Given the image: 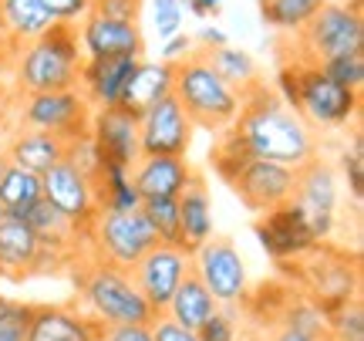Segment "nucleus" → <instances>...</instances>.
I'll return each mask as SVG.
<instances>
[{
	"instance_id": "obj_20",
	"label": "nucleus",
	"mask_w": 364,
	"mask_h": 341,
	"mask_svg": "<svg viewBox=\"0 0 364 341\" xmlns=\"http://www.w3.org/2000/svg\"><path fill=\"white\" fill-rule=\"evenodd\" d=\"M139 58H85L78 71V92L91 108H112L122 102Z\"/></svg>"
},
{
	"instance_id": "obj_42",
	"label": "nucleus",
	"mask_w": 364,
	"mask_h": 341,
	"mask_svg": "<svg viewBox=\"0 0 364 341\" xmlns=\"http://www.w3.org/2000/svg\"><path fill=\"white\" fill-rule=\"evenodd\" d=\"M41 7L48 11L51 24L78 27L81 17H88L91 14V0H41Z\"/></svg>"
},
{
	"instance_id": "obj_22",
	"label": "nucleus",
	"mask_w": 364,
	"mask_h": 341,
	"mask_svg": "<svg viewBox=\"0 0 364 341\" xmlns=\"http://www.w3.org/2000/svg\"><path fill=\"white\" fill-rule=\"evenodd\" d=\"M179 247L193 253L196 247H203L206 240L216 236V220H213V199H209L206 179L193 172L189 183L182 189L179 196Z\"/></svg>"
},
{
	"instance_id": "obj_2",
	"label": "nucleus",
	"mask_w": 364,
	"mask_h": 341,
	"mask_svg": "<svg viewBox=\"0 0 364 341\" xmlns=\"http://www.w3.org/2000/svg\"><path fill=\"white\" fill-rule=\"evenodd\" d=\"M273 92L280 95L317 135L351 129V125H358V115H361V92L334 85L314 61H287L277 71Z\"/></svg>"
},
{
	"instance_id": "obj_46",
	"label": "nucleus",
	"mask_w": 364,
	"mask_h": 341,
	"mask_svg": "<svg viewBox=\"0 0 364 341\" xmlns=\"http://www.w3.org/2000/svg\"><path fill=\"white\" fill-rule=\"evenodd\" d=\"M149 331H152V341H199L196 331L176 325L169 315H156L149 321Z\"/></svg>"
},
{
	"instance_id": "obj_51",
	"label": "nucleus",
	"mask_w": 364,
	"mask_h": 341,
	"mask_svg": "<svg viewBox=\"0 0 364 341\" xmlns=\"http://www.w3.org/2000/svg\"><path fill=\"white\" fill-rule=\"evenodd\" d=\"M14 51H17V48L11 44V38H7V27H4V17H0V54H4V58L11 61Z\"/></svg>"
},
{
	"instance_id": "obj_11",
	"label": "nucleus",
	"mask_w": 364,
	"mask_h": 341,
	"mask_svg": "<svg viewBox=\"0 0 364 341\" xmlns=\"http://www.w3.org/2000/svg\"><path fill=\"white\" fill-rule=\"evenodd\" d=\"M300 277L307 280V298L321 304V311H331V308L354 301L361 294V271H358V263L348 261L338 250L314 247L304 257V263H300Z\"/></svg>"
},
{
	"instance_id": "obj_3",
	"label": "nucleus",
	"mask_w": 364,
	"mask_h": 341,
	"mask_svg": "<svg viewBox=\"0 0 364 341\" xmlns=\"http://www.w3.org/2000/svg\"><path fill=\"white\" fill-rule=\"evenodd\" d=\"M81 61L85 54L78 44V31L68 24H51L44 34L14 51L7 75L17 95L65 92V88H78Z\"/></svg>"
},
{
	"instance_id": "obj_19",
	"label": "nucleus",
	"mask_w": 364,
	"mask_h": 341,
	"mask_svg": "<svg viewBox=\"0 0 364 341\" xmlns=\"http://www.w3.org/2000/svg\"><path fill=\"white\" fill-rule=\"evenodd\" d=\"M78 44L85 58H142L145 38L139 21H112L102 14L81 17Z\"/></svg>"
},
{
	"instance_id": "obj_23",
	"label": "nucleus",
	"mask_w": 364,
	"mask_h": 341,
	"mask_svg": "<svg viewBox=\"0 0 364 341\" xmlns=\"http://www.w3.org/2000/svg\"><path fill=\"white\" fill-rule=\"evenodd\" d=\"M193 176V166L186 156H142L132 166V179L142 199L179 196Z\"/></svg>"
},
{
	"instance_id": "obj_30",
	"label": "nucleus",
	"mask_w": 364,
	"mask_h": 341,
	"mask_svg": "<svg viewBox=\"0 0 364 341\" xmlns=\"http://www.w3.org/2000/svg\"><path fill=\"white\" fill-rule=\"evenodd\" d=\"M0 17H4V27H7V38L14 48L34 41L51 27V17L41 7V0H0Z\"/></svg>"
},
{
	"instance_id": "obj_21",
	"label": "nucleus",
	"mask_w": 364,
	"mask_h": 341,
	"mask_svg": "<svg viewBox=\"0 0 364 341\" xmlns=\"http://www.w3.org/2000/svg\"><path fill=\"white\" fill-rule=\"evenodd\" d=\"M98 325L81 308H61V304H41L31 308L24 341H95Z\"/></svg>"
},
{
	"instance_id": "obj_41",
	"label": "nucleus",
	"mask_w": 364,
	"mask_h": 341,
	"mask_svg": "<svg viewBox=\"0 0 364 341\" xmlns=\"http://www.w3.org/2000/svg\"><path fill=\"white\" fill-rule=\"evenodd\" d=\"M182 21H186V11L179 0H152V27H156L159 41L179 34Z\"/></svg>"
},
{
	"instance_id": "obj_55",
	"label": "nucleus",
	"mask_w": 364,
	"mask_h": 341,
	"mask_svg": "<svg viewBox=\"0 0 364 341\" xmlns=\"http://www.w3.org/2000/svg\"><path fill=\"white\" fill-rule=\"evenodd\" d=\"M4 216H7V210H4V203H0V220H4Z\"/></svg>"
},
{
	"instance_id": "obj_5",
	"label": "nucleus",
	"mask_w": 364,
	"mask_h": 341,
	"mask_svg": "<svg viewBox=\"0 0 364 341\" xmlns=\"http://www.w3.org/2000/svg\"><path fill=\"white\" fill-rule=\"evenodd\" d=\"M172 98L189 115L193 129H206V132L233 129L236 115H240V102H243V95L230 88L216 75V68L206 61V54H193L189 61L176 65Z\"/></svg>"
},
{
	"instance_id": "obj_29",
	"label": "nucleus",
	"mask_w": 364,
	"mask_h": 341,
	"mask_svg": "<svg viewBox=\"0 0 364 341\" xmlns=\"http://www.w3.org/2000/svg\"><path fill=\"white\" fill-rule=\"evenodd\" d=\"M206 61L216 68V75H220L230 88H236L240 95H247L250 88H257L260 81H267L260 65H257V58L250 51H243V48H233V44H223L216 51H209Z\"/></svg>"
},
{
	"instance_id": "obj_52",
	"label": "nucleus",
	"mask_w": 364,
	"mask_h": 341,
	"mask_svg": "<svg viewBox=\"0 0 364 341\" xmlns=\"http://www.w3.org/2000/svg\"><path fill=\"white\" fill-rule=\"evenodd\" d=\"M7 169H11V159H7V156H4V152H0V179L7 176Z\"/></svg>"
},
{
	"instance_id": "obj_53",
	"label": "nucleus",
	"mask_w": 364,
	"mask_h": 341,
	"mask_svg": "<svg viewBox=\"0 0 364 341\" xmlns=\"http://www.w3.org/2000/svg\"><path fill=\"white\" fill-rule=\"evenodd\" d=\"M7 68H11V61H7V58L0 54V75H7Z\"/></svg>"
},
{
	"instance_id": "obj_6",
	"label": "nucleus",
	"mask_w": 364,
	"mask_h": 341,
	"mask_svg": "<svg viewBox=\"0 0 364 341\" xmlns=\"http://www.w3.org/2000/svg\"><path fill=\"white\" fill-rule=\"evenodd\" d=\"M364 51L361 0H324L307 27L294 34V61H331L341 54Z\"/></svg>"
},
{
	"instance_id": "obj_12",
	"label": "nucleus",
	"mask_w": 364,
	"mask_h": 341,
	"mask_svg": "<svg viewBox=\"0 0 364 341\" xmlns=\"http://www.w3.org/2000/svg\"><path fill=\"white\" fill-rule=\"evenodd\" d=\"M253 236L257 243L267 250V257L277 263H294V261H304L314 247H321L314 240L311 226L304 220L297 203H280V206H270L257 216L253 224Z\"/></svg>"
},
{
	"instance_id": "obj_15",
	"label": "nucleus",
	"mask_w": 364,
	"mask_h": 341,
	"mask_svg": "<svg viewBox=\"0 0 364 341\" xmlns=\"http://www.w3.org/2000/svg\"><path fill=\"white\" fill-rule=\"evenodd\" d=\"M193 122L176 98H162L139 115V149L142 156H186L193 145Z\"/></svg>"
},
{
	"instance_id": "obj_18",
	"label": "nucleus",
	"mask_w": 364,
	"mask_h": 341,
	"mask_svg": "<svg viewBox=\"0 0 364 341\" xmlns=\"http://www.w3.org/2000/svg\"><path fill=\"white\" fill-rule=\"evenodd\" d=\"M88 135L91 142L98 145L105 162H115V166H135L142 159L139 149V115L129 112L125 105H112V108H95L88 122Z\"/></svg>"
},
{
	"instance_id": "obj_31",
	"label": "nucleus",
	"mask_w": 364,
	"mask_h": 341,
	"mask_svg": "<svg viewBox=\"0 0 364 341\" xmlns=\"http://www.w3.org/2000/svg\"><path fill=\"white\" fill-rule=\"evenodd\" d=\"M321 7L324 0H260V17L280 34H300Z\"/></svg>"
},
{
	"instance_id": "obj_34",
	"label": "nucleus",
	"mask_w": 364,
	"mask_h": 341,
	"mask_svg": "<svg viewBox=\"0 0 364 341\" xmlns=\"http://www.w3.org/2000/svg\"><path fill=\"white\" fill-rule=\"evenodd\" d=\"M334 169H338V179L348 183V193H351L354 206H361V199H364V139H361V129H354L351 142H344Z\"/></svg>"
},
{
	"instance_id": "obj_40",
	"label": "nucleus",
	"mask_w": 364,
	"mask_h": 341,
	"mask_svg": "<svg viewBox=\"0 0 364 341\" xmlns=\"http://www.w3.org/2000/svg\"><path fill=\"white\" fill-rule=\"evenodd\" d=\"M196 335L199 341H240V308H220Z\"/></svg>"
},
{
	"instance_id": "obj_28",
	"label": "nucleus",
	"mask_w": 364,
	"mask_h": 341,
	"mask_svg": "<svg viewBox=\"0 0 364 341\" xmlns=\"http://www.w3.org/2000/svg\"><path fill=\"white\" fill-rule=\"evenodd\" d=\"M95 196H98V210H108V213L142 210V196L135 189V179H132L129 166L102 162V169L95 176Z\"/></svg>"
},
{
	"instance_id": "obj_9",
	"label": "nucleus",
	"mask_w": 364,
	"mask_h": 341,
	"mask_svg": "<svg viewBox=\"0 0 364 341\" xmlns=\"http://www.w3.org/2000/svg\"><path fill=\"white\" fill-rule=\"evenodd\" d=\"M91 112L88 98L78 88H65V92H38V95H21L17 105V122L21 129H38L48 135H58L61 142H71L88 132Z\"/></svg>"
},
{
	"instance_id": "obj_24",
	"label": "nucleus",
	"mask_w": 364,
	"mask_h": 341,
	"mask_svg": "<svg viewBox=\"0 0 364 341\" xmlns=\"http://www.w3.org/2000/svg\"><path fill=\"white\" fill-rule=\"evenodd\" d=\"M172 78H176V65L139 58V65L132 71V78H129V85H125V92H122V102H118V105H125L129 112L142 115V112H149L156 102L169 98Z\"/></svg>"
},
{
	"instance_id": "obj_14",
	"label": "nucleus",
	"mask_w": 364,
	"mask_h": 341,
	"mask_svg": "<svg viewBox=\"0 0 364 341\" xmlns=\"http://www.w3.org/2000/svg\"><path fill=\"white\" fill-rule=\"evenodd\" d=\"M41 196L51 203L58 213H65L71 224L91 234V224L98 216V196H95V179L78 172L68 159L54 162L48 172H41Z\"/></svg>"
},
{
	"instance_id": "obj_8",
	"label": "nucleus",
	"mask_w": 364,
	"mask_h": 341,
	"mask_svg": "<svg viewBox=\"0 0 364 341\" xmlns=\"http://www.w3.org/2000/svg\"><path fill=\"white\" fill-rule=\"evenodd\" d=\"M290 203H297L304 220L311 226L317 243H324L338 230V210H341V179L338 169L327 159H311L307 166L297 169V183L290 193Z\"/></svg>"
},
{
	"instance_id": "obj_32",
	"label": "nucleus",
	"mask_w": 364,
	"mask_h": 341,
	"mask_svg": "<svg viewBox=\"0 0 364 341\" xmlns=\"http://www.w3.org/2000/svg\"><path fill=\"white\" fill-rule=\"evenodd\" d=\"M38 199H41V176L38 172H27V169L11 166L7 176L0 179V203H4L7 216L24 220Z\"/></svg>"
},
{
	"instance_id": "obj_16",
	"label": "nucleus",
	"mask_w": 364,
	"mask_h": 341,
	"mask_svg": "<svg viewBox=\"0 0 364 341\" xmlns=\"http://www.w3.org/2000/svg\"><path fill=\"white\" fill-rule=\"evenodd\" d=\"M294 183H297V169H290L284 162H270V159H253L250 156L236 176L230 179L240 199L247 203L253 213H263L270 206H280L290 199L294 193Z\"/></svg>"
},
{
	"instance_id": "obj_37",
	"label": "nucleus",
	"mask_w": 364,
	"mask_h": 341,
	"mask_svg": "<svg viewBox=\"0 0 364 341\" xmlns=\"http://www.w3.org/2000/svg\"><path fill=\"white\" fill-rule=\"evenodd\" d=\"M250 159V152H247V145H243V139L236 135L233 129H226L223 132V139H220V145L209 152V162H213V172L220 176L223 183H230L236 176V169L243 166Z\"/></svg>"
},
{
	"instance_id": "obj_48",
	"label": "nucleus",
	"mask_w": 364,
	"mask_h": 341,
	"mask_svg": "<svg viewBox=\"0 0 364 341\" xmlns=\"http://www.w3.org/2000/svg\"><path fill=\"white\" fill-rule=\"evenodd\" d=\"M193 41H196V48H199V54H209V51H216V48H223V44H230V34L220 24H209L206 21L193 34Z\"/></svg>"
},
{
	"instance_id": "obj_10",
	"label": "nucleus",
	"mask_w": 364,
	"mask_h": 341,
	"mask_svg": "<svg viewBox=\"0 0 364 341\" xmlns=\"http://www.w3.org/2000/svg\"><path fill=\"white\" fill-rule=\"evenodd\" d=\"M156 243H159V236L149 226V220L142 216V210H135V213L98 210L95 224H91V234H88V247L98 253L95 261L115 263V267H125V271L142 253H149Z\"/></svg>"
},
{
	"instance_id": "obj_50",
	"label": "nucleus",
	"mask_w": 364,
	"mask_h": 341,
	"mask_svg": "<svg viewBox=\"0 0 364 341\" xmlns=\"http://www.w3.org/2000/svg\"><path fill=\"white\" fill-rule=\"evenodd\" d=\"M270 341H327V335H304V331H290V328H277Z\"/></svg>"
},
{
	"instance_id": "obj_45",
	"label": "nucleus",
	"mask_w": 364,
	"mask_h": 341,
	"mask_svg": "<svg viewBox=\"0 0 364 341\" xmlns=\"http://www.w3.org/2000/svg\"><path fill=\"white\" fill-rule=\"evenodd\" d=\"M142 0H91V14H102L112 21H139Z\"/></svg>"
},
{
	"instance_id": "obj_36",
	"label": "nucleus",
	"mask_w": 364,
	"mask_h": 341,
	"mask_svg": "<svg viewBox=\"0 0 364 341\" xmlns=\"http://www.w3.org/2000/svg\"><path fill=\"white\" fill-rule=\"evenodd\" d=\"M277 328L304 331V335H324V311L311 298H290L277 318Z\"/></svg>"
},
{
	"instance_id": "obj_38",
	"label": "nucleus",
	"mask_w": 364,
	"mask_h": 341,
	"mask_svg": "<svg viewBox=\"0 0 364 341\" xmlns=\"http://www.w3.org/2000/svg\"><path fill=\"white\" fill-rule=\"evenodd\" d=\"M321 71L334 85H344L351 92H361L364 88V51L358 54H341V58H331V61H321Z\"/></svg>"
},
{
	"instance_id": "obj_13",
	"label": "nucleus",
	"mask_w": 364,
	"mask_h": 341,
	"mask_svg": "<svg viewBox=\"0 0 364 341\" xmlns=\"http://www.w3.org/2000/svg\"><path fill=\"white\" fill-rule=\"evenodd\" d=\"M135 288L142 290V298L149 301V308L162 315L166 304L172 301V294L186 277L193 274V263H189V250L172 247V243H156V247L142 253L139 261L129 267Z\"/></svg>"
},
{
	"instance_id": "obj_49",
	"label": "nucleus",
	"mask_w": 364,
	"mask_h": 341,
	"mask_svg": "<svg viewBox=\"0 0 364 341\" xmlns=\"http://www.w3.org/2000/svg\"><path fill=\"white\" fill-rule=\"evenodd\" d=\"M182 11L199 17V21H209V17H220L223 14V0H179Z\"/></svg>"
},
{
	"instance_id": "obj_44",
	"label": "nucleus",
	"mask_w": 364,
	"mask_h": 341,
	"mask_svg": "<svg viewBox=\"0 0 364 341\" xmlns=\"http://www.w3.org/2000/svg\"><path fill=\"white\" fill-rule=\"evenodd\" d=\"M193 54H199L193 34L179 31V34H172V38L162 41V48H159V61H166V65H182V61H189Z\"/></svg>"
},
{
	"instance_id": "obj_39",
	"label": "nucleus",
	"mask_w": 364,
	"mask_h": 341,
	"mask_svg": "<svg viewBox=\"0 0 364 341\" xmlns=\"http://www.w3.org/2000/svg\"><path fill=\"white\" fill-rule=\"evenodd\" d=\"M65 159L75 166L78 172H85L88 179H95L98 176V169H102V152H98V145L91 142V135L85 132V135H78V139H71V142H65Z\"/></svg>"
},
{
	"instance_id": "obj_1",
	"label": "nucleus",
	"mask_w": 364,
	"mask_h": 341,
	"mask_svg": "<svg viewBox=\"0 0 364 341\" xmlns=\"http://www.w3.org/2000/svg\"><path fill=\"white\" fill-rule=\"evenodd\" d=\"M233 132L243 139L253 159L284 162L290 169H300L311 159L321 156V135L287 105L267 81H260L257 88H250L243 95Z\"/></svg>"
},
{
	"instance_id": "obj_27",
	"label": "nucleus",
	"mask_w": 364,
	"mask_h": 341,
	"mask_svg": "<svg viewBox=\"0 0 364 341\" xmlns=\"http://www.w3.org/2000/svg\"><path fill=\"white\" fill-rule=\"evenodd\" d=\"M216 311H220L216 298L203 288V280H199V277L189 274L179 288H176V294H172V301L166 304V311H162V315H169L176 325H182V328L199 331L209 318L216 315Z\"/></svg>"
},
{
	"instance_id": "obj_7",
	"label": "nucleus",
	"mask_w": 364,
	"mask_h": 341,
	"mask_svg": "<svg viewBox=\"0 0 364 341\" xmlns=\"http://www.w3.org/2000/svg\"><path fill=\"white\" fill-rule=\"evenodd\" d=\"M189 263H193V274L203 280V288L216 298L220 308H240L250 298L247 261L230 236L206 240L203 247L189 253Z\"/></svg>"
},
{
	"instance_id": "obj_35",
	"label": "nucleus",
	"mask_w": 364,
	"mask_h": 341,
	"mask_svg": "<svg viewBox=\"0 0 364 341\" xmlns=\"http://www.w3.org/2000/svg\"><path fill=\"white\" fill-rule=\"evenodd\" d=\"M142 216L149 220V226L156 230L159 243L179 247V203H176V196L142 199Z\"/></svg>"
},
{
	"instance_id": "obj_17",
	"label": "nucleus",
	"mask_w": 364,
	"mask_h": 341,
	"mask_svg": "<svg viewBox=\"0 0 364 341\" xmlns=\"http://www.w3.org/2000/svg\"><path fill=\"white\" fill-rule=\"evenodd\" d=\"M65 253L41 247V240L24 220L4 216L0 220V277L48 274L61 263Z\"/></svg>"
},
{
	"instance_id": "obj_43",
	"label": "nucleus",
	"mask_w": 364,
	"mask_h": 341,
	"mask_svg": "<svg viewBox=\"0 0 364 341\" xmlns=\"http://www.w3.org/2000/svg\"><path fill=\"white\" fill-rule=\"evenodd\" d=\"M27 321H31V304L0 294V335H27Z\"/></svg>"
},
{
	"instance_id": "obj_26",
	"label": "nucleus",
	"mask_w": 364,
	"mask_h": 341,
	"mask_svg": "<svg viewBox=\"0 0 364 341\" xmlns=\"http://www.w3.org/2000/svg\"><path fill=\"white\" fill-rule=\"evenodd\" d=\"M24 224L34 230V236L41 240V247L58 250V253H71L78 243H88V234H85V230H78V226L71 224L65 213L54 210L44 196L31 206V213L24 216Z\"/></svg>"
},
{
	"instance_id": "obj_54",
	"label": "nucleus",
	"mask_w": 364,
	"mask_h": 341,
	"mask_svg": "<svg viewBox=\"0 0 364 341\" xmlns=\"http://www.w3.org/2000/svg\"><path fill=\"white\" fill-rule=\"evenodd\" d=\"M0 341H24V335H0Z\"/></svg>"
},
{
	"instance_id": "obj_47",
	"label": "nucleus",
	"mask_w": 364,
	"mask_h": 341,
	"mask_svg": "<svg viewBox=\"0 0 364 341\" xmlns=\"http://www.w3.org/2000/svg\"><path fill=\"white\" fill-rule=\"evenodd\" d=\"M95 341H152L149 325H115V328H98Z\"/></svg>"
},
{
	"instance_id": "obj_33",
	"label": "nucleus",
	"mask_w": 364,
	"mask_h": 341,
	"mask_svg": "<svg viewBox=\"0 0 364 341\" xmlns=\"http://www.w3.org/2000/svg\"><path fill=\"white\" fill-rule=\"evenodd\" d=\"M324 335L327 341H364V308L361 298L344 301L324 311Z\"/></svg>"
},
{
	"instance_id": "obj_4",
	"label": "nucleus",
	"mask_w": 364,
	"mask_h": 341,
	"mask_svg": "<svg viewBox=\"0 0 364 341\" xmlns=\"http://www.w3.org/2000/svg\"><path fill=\"white\" fill-rule=\"evenodd\" d=\"M81 294V311L98 325V328H115V325H149L156 311L149 308L142 290L125 267L105 261H91L81 277L75 280Z\"/></svg>"
},
{
	"instance_id": "obj_25",
	"label": "nucleus",
	"mask_w": 364,
	"mask_h": 341,
	"mask_svg": "<svg viewBox=\"0 0 364 341\" xmlns=\"http://www.w3.org/2000/svg\"><path fill=\"white\" fill-rule=\"evenodd\" d=\"M4 156L11 159V166L27 172H48L54 162L65 159V142L58 135H48V132L38 129H17L11 135V142L4 149Z\"/></svg>"
}]
</instances>
